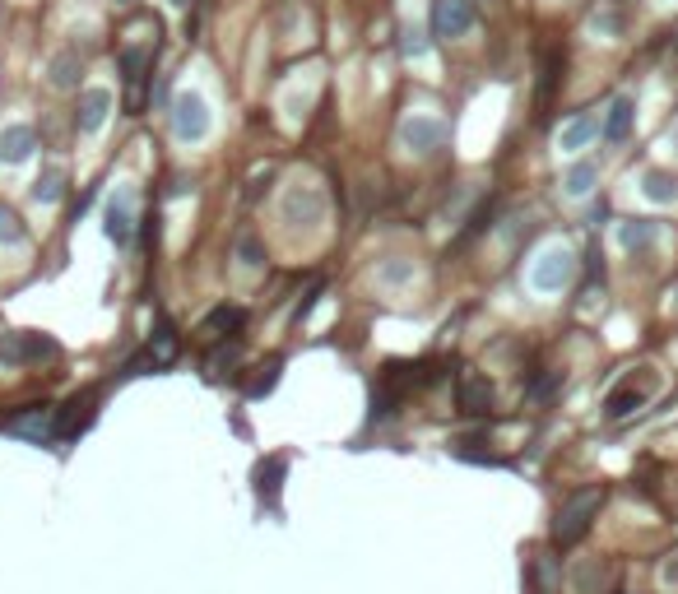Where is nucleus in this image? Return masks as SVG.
I'll return each mask as SVG.
<instances>
[{"label": "nucleus", "mask_w": 678, "mask_h": 594, "mask_svg": "<svg viewBox=\"0 0 678 594\" xmlns=\"http://www.w3.org/2000/svg\"><path fill=\"white\" fill-rule=\"evenodd\" d=\"M600 506H604V488H581L562 502L558 511V520H553V538L558 544H577V538L590 529V520L600 516Z\"/></svg>", "instance_id": "obj_1"}, {"label": "nucleus", "mask_w": 678, "mask_h": 594, "mask_svg": "<svg viewBox=\"0 0 678 594\" xmlns=\"http://www.w3.org/2000/svg\"><path fill=\"white\" fill-rule=\"evenodd\" d=\"M650 395H656V371H650V367L628 371V376H622V381H618V386L604 395V418H613V423H618V418L637 414Z\"/></svg>", "instance_id": "obj_2"}, {"label": "nucleus", "mask_w": 678, "mask_h": 594, "mask_svg": "<svg viewBox=\"0 0 678 594\" xmlns=\"http://www.w3.org/2000/svg\"><path fill=\"white\" fill-rule=\"evenodd\" d=\"M572 275H577V256L567 251V247H549L544 256L530 265V284L539 293H562L567 284H572Z\"/></svg>", "instance_id": "obj_3"}, {"label": "nucleus", "mask_w": 678, "mask_h": 594, "mask_svg": "<svg viewBox=\"0 0 678 594\" xmlns=\"http://www.w3.org/2000/svg\"><path fill=\"white\" fill-rule=\"evenodd\" d=\"M279 214H284V223H293V228H316L325 219V196L316 191V186H293V191L284 196V205H279Z\"/></svg>", "instance_id": "obj_4"}, {"label": "nucleus", "mask_w": 678, "mask_h": 594, "mask_svg": "<svg viewBox=\"0 0 678 594\" xmlns=\"http://www.w3.org/2000/svg\"><path fill=\"white\" fill-rule=\"evenodd\" d=\"M172 130L181 135L186 144L209 135V107H205L200 93H177V102H172Z\"/></svg>", "instance_id": "obj_5"}, {"label": "nucleus", "mask_w": 678, "mask_h": 594, "mask_svg": "<svg viewBox=\"0 0 678 594\" xmlns=\"http://www.w3.org/2000/svg\"><path fill=\"white\" fill-rule=\"evenodd\" d=\"M474 29L470 0H432V33L437 38H465Z\"/></svg>", "instance_id": "obj_6"}, {"label": "nucleus", "mask_w": 678, "mask_h": 594, "mask_svg": "<svg viewBox=\"0 0 678 594\" xmlns=\"http://www.w3.org/2000/svg\"><path fill=\"white\" fill-rule=\"evenodd\" d=\"M442 140H446V126L437 117H409L400 126V144L409 153H432V149H442Z\"/></svg>", "instance_id": "obj_7"}, {"label": "nucleus", "mask_w": 678, "mask_h": 594, "mask_svg": "<svg viewBox=\"0 0 678 594\" xmlns=\"http://www.w3.org/2000/svg\"><path fill=\"white\" fill-rule=\"evenodd\" d=\"M460 409L465 414H488L493 409V381L483 371H465L460 376Z\"/></svg>", "instance_id": "obj_8"}, {"label": "nucleus", "mask_w": 678, "mask_h": 594, "mask_svg": "<svg viewBox=\"0 0 678 594\" xmlns=\"http://www.w3.org/2000/svg\"><path fill=\"white\" fill-rule=\"evenodd\" d=\"M10 432H23V437H57V409H47V404H33L29 414H19V418H10L5 423Z\"/></svg>", "instance_id": "obj_9"}, {"label": "nucleus", "mask_w": 678, "mask_h": 594, "mask_svg": "<svg viewBox=\"0 0 678 594\" xmlns=\"http://www.w3.org/2000/svg\"><path fill=\"white\" fill-rule=\"evenodd\" d=\"M130 228H135V209H130V191H117L112 200H107V237L117 241V247H126L130 241Z\"/></svg>", "instance_id": "obj_10"}, {"label": "nucleus", "mask_w": 678, "mask_h": 594, "mask_svg": "<svg viewBox=\"0 0 678 594\" xmlns=\"http://www.w3.org/2000/svg\"><path fill=\"white\" fill-rule=\"evenodd\" d=\"M38 149V135L33 126H10V130H0V163H23Z\"/></svg>", "instance_id": "obj_11"}, {"label": "nucleus", "mask_w": 678, "mask_h": 594, "mask_svg": "<svg viewBox=\"0 0 678 594\" xmlns=\"http://www.w3.org/2000/svg\"><path fill=\"white\" fill-rule=\"evenodd\" d=\"M107 112H112V93L107 89H84V98H79V130L93 135L107 121Z\"/></svg>", "instance_id": "obj_12"}, {"label": "nucleus", "mask_w": 678, "mask_h": 594, "mask_svg": "<svg viewBox=\"0 0 678 594\" xmlns=\"http://www.w3.org/2000/svg\"><path fill=\"white\" fill-rule=\"evenodd\" d=\"M594 135H600V121H594L590 112H581V117H572L562 130H558V149L562 153H577V149H586Z\"/></svg>", "instance_id": "obj_13"}, {"label": "nucleus", "mask_w": 678, "mask_h": 594, "mask_svg": "<svg viewBox=\"0 0 678 594\" xmlns=\"http://www.w3.org/2000/svg\"><path fill=\"white\" fill-rule=\"evenodd\" d=\"M632 121H637V102L632 98H613L609 102V117H604V140L622 144V140H628V130H632Z\"/></svg>", "instance_id": "obj_14"}, {"label": "nucleus", "mask_w": 678, "mask_h": 594, "mask_svg": "<svg viewBox=\"0 0 678 594\" xmlns=\"http://www.w3.org/2000/svg\"><path fill=\"white\" fill-rule=\"evenodd\" d=\"M89 418H93V395H84V399H70L66 409L57 414V437H61V441H70L75 432H84V427H89Z\"/></svg>", "instance_id": "obj_15"}, {"label": "nucleus", "mask_w": 678, "mask_h": 594, "mask_svg": "<svg viewBox=\"0 0 678 594\" xmlns=\"http://www.w3.org/2000/svg\"><path fill=\"white\" fill-rule=\"evenodd\" d=\"M242 320H247V311H242V307H214V311L205 316L200 335H205V339H224L228 330H242Z\"/></svg>", "instance_id": "obj_16"}, {"label": "nucleus", "mask_w": 678, "mask_h": 594, "mask_svg": "<svg viewBox=\"0 0 678 594\" xmlns=\"http://www.w3.org/2000/svg\"><path fill=\"white\" fill-rule=\"evenodd\" d=\"M79 57H70V51H61V57H51V84L57 89H75L79 84Z\"/></svg>", "instance_id": "obj_17"}, {"label": "nucleus", "mask_w": 678, "mask_h": 594, "mask_svg": "<svg viewBox=\"0 0 678 594\" xmlns=\"http://www.w3.org/2000/svg\"><path fill=\"white\" fill-rule=\"evenodd\" d=\"M121 70H126V84L140 89V79H145V70H149V51H145V47H126V51H121Z\"/></svg>", "instance_id": "obj_18"}, {"label": "nucleus", "mask_w": 678, "mask_h": 594, "mask_svg": "<svg viewBox=\"0 0 678 594\" xmlns=\"http://www.w3.org/2000/svg\"><path fill=\"white\" fill-rule=\"evenodd\" d=\"M562 585V572L553 557H534V594H558Z\"/></svg>", "instance_id": "obj_19"}, {"label": "nucleus", "mask_w": 678, "mask_h": 594, "mask_svg": "<svg viewBox=\"0 0 678 594\" xmlns=\"http://www.w3.org/2000/svg\"><path fill=\"white\" fill-rule=\"evenodd\" d=\"M641 181H646V196H650V200H660V205L678 196V181H674L669 172H660V168H650Z\"/></svg>", "instance_id": "obj_20"}, {"label": "nucleus", "mask_w": 678, "mask_h": 594, "mask_svg": "<svg viewBox=\"0 0 678 594\" xmlns=\"http://www.w3.org/2000/svg\"><path fill=\"white\" fill-rule=\"evenodd\" d=\"M594 181H600V168H594V163H572V172H567L562 186H567V196H586Z\"/></svg>", "instance_id": "obj_21"}, {"label": "nucleus", "mask_w": 678, "mask_h": 594, "mask_svg": "<svg viewBox=\"0 0 678 594\" xmlns=\"http://www.w3.org/2000/svg\"><path fill=\"white\" fill-rule=\"evenodd\" d=\"M650 237H656V228H650L646 219L622 223V247H628V251H646V247H650Z\"/></svg>", "instance_id": "obj_22"}, {"label": "nucleus", "mask_w": 678, "mask_h": 594, "mask_svg": "<svg viewBox=\"0 0 678 594\" xmlns=\"http://www.w3.org/2000/svg\"><path fill=\"white\" fill-rule=\"evenodd\" d=\"M256 478H260V483H256V493L275 502V497H279V478H284V460H269V465H260V474H256Z\"/></svg>", "instance_id": "obj_23"}, {"label": "nucleus", "mask_w": 678, "mask_h": 594, "mask_svg": "<svg viewBox=\"0 0 678 594\" xmlns=\"http://www.w3.org/2000/svg\"><path fill=\"white\" fill-rule=\"evenodd\" d=\"M0 241H10V247H23V228H19V214L0 205Z\"/></svg>", "instance_id": "obj_24"}, {"label": "nucleus", "mask_w": 678, "mask_h": 594, "mask_svg": "<svg viewBox=\"0 0 678 594\" xmlns=\"http://www.w3.org/2000/svg\"><path fill=\"white\" fill-rule=\"evenodd\" d=\"M33 200H38V205H51V200H61V172H57V168H51V172H47V177H42V181L33 186Z\"/></svg>", "instance_id": "obj_25"}, {"label": "nucleus", "mask_w": 678, "mask_h": 594, "mask_svg": "<svg viewBox=\"0 0 678 594\" xmlns=\"http://www.w3.org/2000/svg\"><path fill=\"white\" fill-rule=\"evenodd\" d=\"M237 256H242V265H247V269H260V265H265V251H260V241H256L251 232H242Z\"/></svg>", "instance_id": "obj_26"}, {"label": "nucleus", "mask_w": 678, "mask_h": 594, "mask_svg": "<svg viewBox=\"0 0 678 594\" xmlns=\"http://www.w3.org/2000/svg\"><path fill=\"white\" fill-rule=\"evenodd\" d=\"M177 358V339H172V330L163 326L158 330V348H154V363H172Z\"/></svg>", "instance_id": "obj_27"}, {"label": "nucleus", "mask_w": 678, "mask_h": 594, "mask_svg": "<svg viewBox=\"0 0 678 594\" xmlns=\"http://www.w3.org/2000/svg\"><path fill=\"white\" fill-rule=\"evenodd\" d=\"M233 363H237V344L214 348V354H209V371H224V367H233Z\"/></svg>", "instance_id": "obj_28"}, {"label": "nucleus", "mask_w": 678, "mask_h": 594, "mask_svg": "<svg viewBox=\"0 0 678 594\" xmlns=\"http://www.w3.org/2000/svg\"><path fill=\"white\" fill-rule=\"evenodd\" d=\"M409 275H414V269L404 265V260H395V265H386V269H382V279H386V284H404Z\"/></svg>", "instance_id": "obj_29"}, {"label": "nucleus", "mask_w": 678, "mask_h": 594, "mask_svg": "<svg viewBox=\"0 0 678 594\" xmlns=\"http://www.w3.org/2000/svg\"><path fill=\"white\" fill-rule=\"evenodd\" d=\"M404 57H427V42H423V33H404Z\"/></svg>", "instance_id": "obj_30"}, {"label": "nucleus", "mask_w": 678, "mask_h": 594, "mask_svg": "<svg viewBox=\"0 0 678 594\" xmlns=\"http://www.w3.org/2000/svg\"><path fill=\"white\" fill-rule=\"evenodd\" d=\"M674 307H678V288H674Z\"/></svg>", "instance_id": "obj_31"}, {"label": "nucleus", "mask_w": 678, "mask_h": 594, "mask_svg": "<svg viewBox=\"0 0 678 594\" xmlns=\"http://www.w3.org/2000/svg\"><path fill=\"white\" fill-rule=\"evenodd\" d=\"M674 144H678V126H674Z\"/></svg>", "instance_id": "obj_32"}, {"label": "nucleus", "mask_w": 678, "mask_h": 594, "mask_svg": "<svg viewBox=\"0 0 678 594\" xmlns=\"http://www.w3.org/2000/svg\"><path fill=\"white\" fill-rule=\"evenodd\" d=\"M117 5H130V0H117Z\"/></svg>", "instance_id": "obj_33"}]
</instances>
